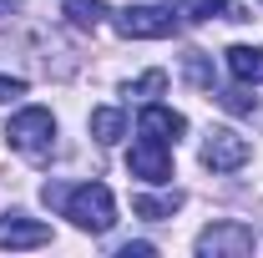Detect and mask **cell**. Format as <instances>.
Instances as JSON below:
<instances>
[{
	"mask_svg": "<svg viewBox=\"0 0 263 258\" xmlns=\"http://www.w3.org/2000/svg\"><path fill=\"white\" fill-rule=\"evenodd\" d=\"M223 10H228V0H177V15H187V21H213Z\"/></svg>",
	"mask_w": 263,
	"mask_h": 258,
	"instance_id": "obj_13",
	"label": "cell"
},
{
	"mask_svg": "<svg viewBox=\"0 0 263 258\" xmlns=\"http://www.w3.org/2000/svg\"><path fill=\"white\" fill-rule=\"evenodd\" d=\"M248 157H253L248 137H238L233 127H213L208 142H202V167H208V172H238Z\"/></svg>",
	"mask_w": 263,
	"mask_h": 258,
	"instance_id": "obj_5",
	"label": "cell"
},
{
	"mask_svg": "<svg viewBox=\"0 0 263 258\" xmlns=\"http://www.w3.org/2000/svg\"><path fill=\"white\" fill-rule=\"evenodd\" d=\"M137 127H142V137L177 142V137L187 132V117H177V112H172V106H162V101H147V106H142V117H137Z\"/></svg>",
	"mask_w": 263,
	"mask_h": 258,
	"instance_id": "obj_7",
	"label": "cell"
},
{
	"mask_svg": "<svg viewBox=\"0 0 263 258\" xmlns=\"http://www.w3.org/2000/svg\"><path fill=\"white\" fill-rule=\"evenodd\" d=\"M187 76H193L197 86H213V71H208V56H202V51L187 56Z\"/></svg>",
	"mask_w": 263,
	"mask_h": 258,
	"instance_id": "obj_15",
	"label": "cell"
},
{
	"mask_svg": "<svg viewBox=\"0 0 263 258\" xmlns=\"http://www.w3.org/2000/svg\"><path fill=\"white\" fill-rule=\"evenodd\" d=\"M122 132H127V117H122L117 106H97V112H91V137H97L101 147L122 142Z\"/></svg>",
	"mask_w": 263,
	"mask_h": 258,
	"instance_id": "obj_10",
	"label": "cell"
},
{
	"mask_svg": "<svg viewBox=\"0 0 263 258\" xmlns=\"http://www.w3.org/2000/svg\"><path fill=\"white\" fill-rule=\"evenodd\" d=\"M253 248H258V238L243 223H213L197 233V253L202 258H248Z\"/></svg>",
	"mask_w": 263,
	"mask_h": 258,
	"instance_id": "obj_4",
	"label": "cell"
},
{
	"mask_svg": "<svg viewBox=\"0 0 263 258\" xmlns=\"http://www.w3.org/2000/svg\"><path fill=\"white\" fill-rule=\"evenodd\" d=\"M177 208H182V193H167V197L137 193V197H132V213H137V218H152V223H157V218H172Z\"/></svg>",
	"mask_w": 263,
	"mask_h": 258,
	"instance_id": "obj_12",
	"label": "cell"
},
{
	"mask_svg": "<svg viewBox=\"0 0 263 258\" xmlns=\"http://www.w3.org/2000/svg\"><path fill=\"white\" fill-rule=\"evenodd\" d=\"M5 142L21 152V157H46L56 147V117L46 106H26L5 122Z\"/></svg>",
	"mask_w": 263,
	"mask_h": 258,
	"instance_id": "obj_2",
	"label": "cell"
},
{
	"mask_svg": "<svg viewBox=\"0 0 263 258\" xmlns=\"http://www.w3.org/2000/svg\"><path fill=\"white\" fill-rule=\"evenodd\" d=\"M10 97H26V81L21 76H0V101H10Z\"/></svg>",
	"mask_w": 263,
	"mask_h": 258,
	"instance_id": "obj_17",
	"label": "cell"
},
{
	"mask_svg": "<svg viewBox=\"0 0 263 258\" xmlns=\"http://www.w3.org/2000/svg\"><path fill=\"white\" fill-rule=\"evenodd\" d=\"M15 5H21V0H0V10H15Z\"/></svg>",
	"mask_w": 263,
	"mask_h": 258,
	"instance_id": "obj_19",
	"label": "cell"
},
{
	"mask_svg": "<svg viewBox=\"0 0 263 258\" xmlns=\"http://www.w3.org/2000/svg\"><path fill=\"white\" fill-rule=\"evenodd\" d=\"M228 71L243 86H263V51L258 46H233L228 51Z\"/></svg>",
	"mask_w": 263,
	"mask_h": 258,
	"instance_id": "obj_9",
	"label": "cell"
},
{
	"mask_svg": "<svg viewBox=\"0 0 263 258\" xmlns=\"http://www.w3.org/2000/svg\"><path fill=\"white\" fill-rule=\"evenodd\" d=\"M157 91H167V71H147V76L127 81V97H157Z\"/></svg>",
	"mask_w": 263,
	"mask_h": 258,
	"instance_id": "obj_14",
	"label": "cell"
},
{
	"mask_svg": "<svg viewBox=\"0 0 263 258\" xmlns=\"http://www.w3.org/2000/svg\"><path fill=\"white\" fill-rule=\"evenodd\" d=\"M152 253V243H127V248H122V258H147Z\"/></svg>",
	"mask_w": 263,
	"mask_h": 258,
	"instance_id": "obj_18",
	"label": "cell"
},
{
	"mask_svg": "<svg viewBox=\"0 0 263 258\" xmlns=\"http://www.w3.org/2000/svg\"><path fill=\"white\" fill-rule=\"evenodd\" d=\"M41 243H51V228L46 223H31L21 213L0 218V248H41Z\"/></svg>",
	"mask_w": 263,
	"mask_h": 258,
	"instance_id": "obj_8",
	"label": "cell"
},
{
	"mask_svg": "<svg viewBox=\"0 0 263 258\" xmlns=\"http://www.w3.org/2000/svg\"><path fill=\"white\" fill-rule=\"evenodd\" d=\"M117 31L127 41H162L177 31V15H172V5H127L117 15Z\"/></svg>",
	"mask_w": 263,
	"mask_h": 258,
	"instance_id": "obj_3",
	"label": "cell"
},
{
	"mask_svg": "<svg viewBox=\"0 0 263 258\" xmlns=\"http://www.w3.org/2000/svg\"><path fill=\"white\" fill-rule=\"evenodd\" d=\"M223 106H228V112H253V97H243V91H223Z\"/></svg>",
	"mask_w": 263,
	"mask_h": 258,
	"instance_id": "obj_16",
	"label": "cell"
},
{
	"mask_svg": "<svg viewBox=\"0 0 263 258\" xmlns=\"http://www.w3.org/2000/svg\"><path fill=\"white\" fill-rule=\"evenodd\" d=\"M46 202H56L66 218L76 228H86V233H106V228L117 223V202L106 193V182H81V188H46Z\"/></svg>",
	"mask_w": 263,
	"mask_h": 258,
	"instance_id": "obj_1",
	"label": "cell"
},
{
	"mask_svg": "<svg viewBox=\"0 0 263 258\" xmlns=\"http://www.w3.org/2000/svg\"><path fill=\"white\" fill-rule=\"evenodd\" d=\"M127 172L142 177V182H172V152H167V142L142 137V142L127 152Z\"/></svg>",
	"mask_w": 263,
	"mask_h": 258,
	"instance_id": "obj_6",
	"label": "cell"
},
{
	"mask_svg": "<svg viewBox=\"0 0 263 258\" xmlns=\"http://www.w3.org/2000/svg\"><path fill=\"white\" fill-rule=\"evenodd\" d=\"M61 10H66V21L81 26V31H97L106 21V0H61Z\"/></svg>",
	"mask_w": 263,
	"mask_h": 258,
	"instance_id": "obj_11",
	"label": "cell"
}]
</instances>
